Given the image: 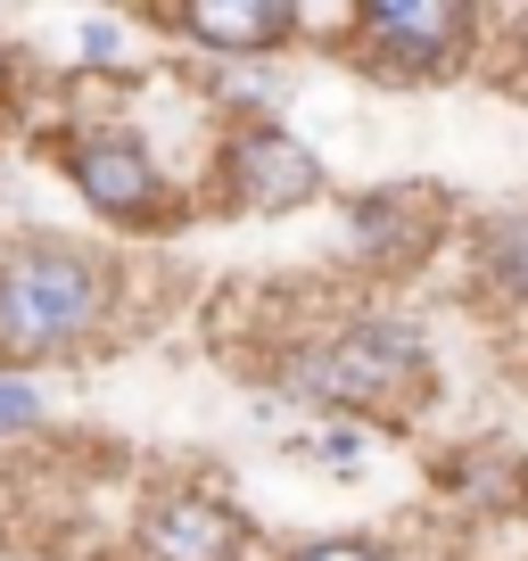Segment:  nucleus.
<instances>
[{"mask_svg": "<svg viewBox=\"0 0 528 561\" xmlns=\"http://www.w3.org/2000/svg\"><path fill=\"white\" fill-rule=\"evenodd\" d=\"M282 380H289V397H306V404L397 421V413H413V404L429 397V339H422L413 314H364L338 339L306 347Z\"/></svg>", "mask_w": 528, "mask_h": 561, "instance_id": "nucleus-1", "label": "nucleus"}, {"mask_svg": "<svg viewBox=\"0 0 528 561\" xmlns=\"http://www.w3.org/2000/svg\"><path fill=\"white\" fill-rule=\"evenodd\" d=\"M100 314H107V273L91 248L67 240L0 248V355H58L91 339Z\"/></svg>", "mask_w": 528, "mask_h": 561, "instance_id": "nucleus-2", "label": "nucleus"}, {"mask_svg": "<svg viewBox=\"0 0 528 561\" xmlns=\"http://www.w3.org/2000/svg\"><path fill=\"white\" fill-rule=\"evenodd\" d=\"M355 34H364V67L380 75H455L471 67L479 18L455 0H364Z\"/></svg>", "mask_w": 528, "mask_h": 561, "instance_id": "nucleus-3", "label": "nucleus"}, {"mask_svg": "<svg viewBox=\"0 0 528 561\" xmlns=\"http://www.w3.org/2000/svg\"><path fill=\"white\" fill-rule=\"evenodd\" d=\"M215 182L231 191L240 215H289V207H306V198H322V158L289 124L248 116V124H231L223 158H215Z\"/></svg>", "mask_w": 528, "mask_h": 561, "instance_id": "nucleus-4", "label": "nucleus"}, {"mask_svg": "<svg viewBox=\"0 0 528 561\" xmlns=\"http://www.w3.org/2000/svg\"><path fill=\"white\" fill-rule=\"evenodd\" d=\"M58 158H67L74 191L100 215H116V224H158L165 215V174L149 165V149L133 133H74Z\"/></svg>", "mask_w": 528, "mask_h": 561, "instance_id": "nucleus-5", "label": "nucleus"}, {"mask_svg": "<svg viewBox=\"0 0 528 561\" xmlns=\"http://www.w3.org/2000/svg\"><path fill=\"white\" fill-rule=\"evenodd\" d=\"M141 553L149 561H240L248 553V520L223 504V495H165V504L141 512Z\"/></svg>", "mask_w": 528, "mask_h": 561, "instance_id": "nucleus-6", "label": "nucleus"}, {"mask_svg": "<svg viewBox=\"0 0 528 561\" xmlns=\"http://www.w3.org/2000/svg\"><path fill=\"white\" fill-rule=\"evenodd\" d=\"M174 25L198 42V50L231 58V67H248V58H273L289 34H306L289 0H191V9H174Z\"/></svg>", "mask_w": 528, "mask_h": 561, "instance_id": "nucleus-7", "label": "nucleus"}, {"mask_svg": "<svg viewBox=\"0 0 528 561\" xmlns=\"http://www.w3.org/2000/svg\"><path fill=\"white\" fill-rule=\"evenodd\" d=\"M355 256L371 264H413L429 240H438V207H429V182H405V191H364L347 207Z\"/></svg>", "mask_w": 528, "mask_h": 561, "instance_id": "nucleus-8", "label": "nucleus"}, {"mask_svg": "<svg viewBox=\"0 0 528 561\" xmlns=\"http://www.w3.org/2000/svg\"><path fill=\"white\" fill-rule=\"evenodd\" d=\"M487 273L504 280L512 298H528V215H512V224L487 231Z\"/></svg>", "mask_w": 528, "mask_h": 561, "instance_id": "nucleus-9", "label": "nucleus"}, {"mask_svg": "<svg viewBox=\"0 0 528 561\" xmlns=\"http://www.w3.org/2000/svg\"><path fill=\"white\" fill-rule=\"evenodd\" d=\"M34 421H42V388L25 380V371H0V438H18Z\"/></svg>", "mask_w": 528, "mask_h": 561, "instance_id": "nucleus-10", "label": "nucleus"}, {"mask_svg": "<svg viewBox=\"0 0 528 561\" xmlns=\"http://www.w3.org/2000/svg\"><path fill=\"white\" fill-rule=\"evenodd\" d=\"M314 455L338 462V471H355V462H364V430H355V421H322V430H314Z\"/></svg>", "mask_w": 528, "mask_h": 561, "instance_id": "nucleus-11", "label": "nucleus"}, {"mask_svg": "<svg viewBox=\"0 0 528 561\" xmlns=\"http://www.w3.org/2000/svg\"><path fill=\"white\" fill-rule=\"evenodd\" d=\"M289 561H388L380 545H364V537H322V545H298Z\"/></svg>", "mask_w": 528, "mask_h": 561, "instance_id": "nucleus-12", "label": "nucleus"}, {"mask_svg": "<svg viewBox=\"0 0 528 561\" xmlns=\"http://www.w3.org/2000/svg\"><path fill=\"white\" fill-rule=\"evenodd\" d=\"M116 50H124V34H116V25H107V18H91V25H83V58H91V67H100V75H116V67H124Z\"/></svg>", "mask_w": 528, "mask_h": 561, "instance_id": "nucleus-13", "label": "nucleus"}, {"mask_svg": "<svg viewBox=\"0 0 528 561\" xmlns=\"http://www.w3.org/2000/svg\"><path fill=\"white\" fill-rule=\"evenodd\" d=\"M9 75H18V58H9V50H0V100H9Z\"/></svg>", "mask_w": 528, "mask_h": 561, "instance_id": "nucleus-14", "label": "nucleus"}]
</instances>
